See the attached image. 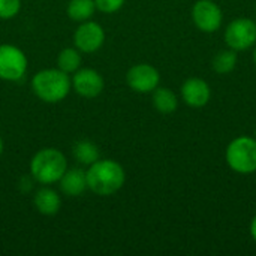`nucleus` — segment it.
<instances>
[{
    "label": "nucleus",
    "mask_w": 256,
    "mask_h": 256,
    "mask_svg": "<svg viewBox=\"0 0 256 256\" xmlns=\"http://www.w3.org/2000/svg\"><path fill=\"white\" fill-rule=\"evenodd\" d=\"M81 63H82L81 51L75 46L74 48L72 46L63 48L57 56V68L60 70L69 74V75L76 72L81 68Z\"/></svg>",
    "instance_id": "f3484780"
},
{
    "label": "nucleus",
    "mask_w": 256,
    "mask_h": 256,
    "mask_svg": "<svg viewBox=\"0 0 256 256\" xmlns=\"http://www.w3.org/2000/svg\"><path fill=\"white\" fill-rule=\"evenodd\" d=\"M94 12H96L94 0H69L68 8H66L68 16L76 22L92 20Z\"/></svg>",
    "instance_id": "dca6fc26"
},
{
    "label": "nucleus",
    "mask_w": 256,
    "mask_h": 256,
    "mask_svg": "<svg viewBox=\"0 0 256 256\" xmlns=\"http://www.w3.org/2000/svg\"><path fill=\"white\" fill-rule=\"evenodd\" d=\"M33 206L40 214L54 216L60 212L62 198L57 190H54L46 184H42V188H39L33 196Z\"/></svg>",
    "instance_id": "ddd939ff"
},
{
    "label": "nucleus",
    "mask_w": 256,
    "mask_h": 256,
    "mask_svg": "<svg viewBox=\"0 0 256 256\" xmlns=\"http://www.w3.org/2000/svg\"><path fill=\"white\" fill-rule=\"evenodd\" d=\"M3 140H2V136H0V156H2V153H3Z\"/></svg>",
    "instance_id": "4be33fe9"
},
{
    "label": "nucleus",
    "mask_w": 256,
    "mask_h": 256,
    "mask_svg": "<svg viewBox=\"0 0 256 256\" xmlns=\"http://www.w3.org/2000/svg\"><path fill=\"white\" fill-rule=\"evenodd\" d=\"M249 231H250V236H252L254 242L256 243V214L254 216V219L250 220V226H249Z\"/></svg>",
    "instance_id": "412c9836"
},
{
    "label": "nucleus",
    "mask_w": 256,
    "mask_h": 256,
    "mask_svg": "<svg viewBox=\"0 0 256 256\" xmlns=\"http://www.w3.org/2000/svg\"><path fill=\"white\" fill-rule=\"evenodd\" d=\"M255 138H256V132H255Z\"/></svg>",
    "instance_id": "b1692460"
},
{
    "label": "nucleus",
    "mask_w": 256,
    "mask_h": 256,
    "mask_svg": "<svg viewBox=\"0 0 256 256\" xmlns=\"http://www.w3.org/2000/svg\"><path fill=\"white\" fill-rule=\"evenodd\" d=\"M183 102L190 108H202L210 102L212 88L208 82L202 78L192 76L186 80L180 88Z\"/></svg>",
    "instance_id": "9b49d317"
},
{
    "label": "nucleus",
    "mask_w": 256,
    "mask_h": 256,
    "mask_svg": "<svg viewBox=\"0 0 256 256\" xmlns=\"http://www.w3.org/2000/svg\"><path fill=\"white\" fill-rule=\"evenodd\" d=\"M105 42V30L104 27L92 20L80 22L74 33V44L84 54H92L100 50Z\"/></svg>",
    "instance_id": "6e6552de"
},
{
    "label": "nucleus",
    "mask_w": 256,
    "mask_h": 256,
    "mask_svg": "<svg viewBox=\"0 0 256 256\" xmlns=\"http://www.w3.org/2000/svg\"><path fill=\"white\" fill-rule=\"evenodd\" d=\"M66 170V156L54 147L40 148L34 153V156L30 160V176L39 184L50 186L58 183Z\"/></svg>",
    "instance_id": "7ed1b4c3"
},
{
    "label": "nucleus",
    "mask_w": 256,
    "mask_h": 256,
    "mask_svg": "<svg viewBox=\"0 0 256 256\" xmlns=\"http://www.w3.org/2000/svg\"><path fill=\"white\" fill-rule=\"evenodd\" d=\"M126 82L129 88L136 93H152L160 82L159 70L148 63H138L134 64L126 74Z\"/></svg>",
    "instance_id": "1a4fd4ad"
},
{
    "label": "nucleus",
    "mask_w": 256,
    "mask_h": 256,
    "mask_svg": "<svg viewBox=\"0 0 256 256\" xmlns=\"http://www.w3.org/2000/svg\"><path fill=\"white\" fill-rule=\"evenodd\" d=\"M254 63H255V66H256V46H255V51H254Z\"/></svg>",
    "instance_id": "5701e85b"
},
{
    "label": "nucleus",
    "mask_w": 256,
    "mask_h": 256,
    "mask_svg": "<svg viewBox=\"0 0 256 256\" xmlns=\"http://www.w3.org/2000/svg\"><path fill=\"white\" fill-rule=\"evenodd\" d=\"M152 100H153V106L158 112L168 116L172 114L177 106H178V99L176 96V93L166 87H156L153 92Z\"/></svg>",
    "instance_id": "4468645a"
},
{
    "label": "nucleus",
    "mask_w": 256,
    "mask_h": 256,
    "mask_svg": "<svg viewBox=\"0 0 256 256\" xmlns=\"http://www.w3.org/2000/svg\"><path fill=\"white\" fill-rule=\"evenodd\" d=\"M238 57H237V51L228 48V50H220L216 52V56L212 60V68L216 74L219 75H226L231 74L236 66H237Z\"/></svg>",
    "instance_id": "a211bd4d"
},
{
    "label": "nucleus",
    "mask_w": 256,
    "mask_h": 256,
    "mask_svg": "<svg viewBox=\"0 0 256 256\" xmlns=\"http://www.w3.org/2000/svg\"><path fill=\"white\" fill-rule=\"evenodd\" d=\"M74 158L80 165L84 166H90L92 164H94L98 159H100V153L99 148L94 142L88 141V140H81L78 142H75L74 148H72Z\"/></svg>",
    "instance_id": "2eb2a0df"
},
{
    "label": "nucleus",
    "mask_w": 256,
    "mask_h": 256,
    "mask_svg": "<svg viewBox=\"0 0 256 256\" xmlns=\"http://www.w3.org/2000/svg\"><path fill=\"white\" fill-rule=\"evenodd\" d=\"M86 177L88 190L99 196L117 194L126 182L124 168L114 159H98L87 168Z\"/></svg>",
    "instance_id": "f257e3e1"
},
{
    "label": "nucleus",
    "mask_w": 256,
    "mask_h": 256,
    "mask_svg": "<svg viewBox=\"0 0 256 256\" xmlns=\"http://www.w3.org/2000/svg\"><path fill=\"white\" fill-rule=\"evenodd\" d=\"M27 56L24 51L10 44L0 45V80L20 81L27 70Z\"/></svg>",
    "instance_id": "39448f33"
},
{
    "label": "nucleus",
    "mask_w": 256,
    "mask_h": 256,
    "mask_svg": "<svg viewBox=\"0 0 256 256\" xmlns=\"http://www.w3.org/2000/svg\"><path fill=\"white\" fill-rule=\"evenodd\" d=\"M126 0H94L96 9L104 14H114L123 8Z\"/></svg>",
    "instance_id": "aec40b11"
},
{
    "label": "nucleus",
    "mask_w": 256,
    "mask_h": 256,
    "mask_svg": "<svg viewBox=\"0 0 256 256\" xmlns=\"http://www.w3.org/2000/svg\"><path fill=\"white\" fill-rule=\"evenodd\" d=\"M225 42L234 51H246L256 45V22L250 18H237L225 28Z\"/></svg>",
    "instance_id": "423d86ee"
},
{
    "label": "nucleus",
    "mask_w": 256,
    "mask_h": 256,
    "mask_svg": "<svg viewBox=\"0 0 256 256\" xmlns=\"http://www.w3.org/2000/svg\"><path fill=\"white\" fill-rule=\"evenodd\" d=\"M21 10V0H0V20H10Z\"/></svg>",
    "instance_id": "6ab92c4d"
},
{
    "label": "nucleus",
    "mask_w": 256,
    "mask_h": 256,
    "mask_svg": "<svg viewBox=\"0 0 256 256\" xmlns=\"http://www.w3.org/2000/svg\"><path fill=\"white\" fill-rule=\"evenodd\" d=\"M192 21L202 33H214L220 28L224 12L213 0H198L192 6Z\"/></svg>",
    "instance_id": "0eeeda50"
},
{
    "label": "nucleus",
    "mask_w": 256,
    "mask_h": 256,
    "mask_svg": "<svg viewBox=\"0 0 256 256\" xmlns=\"http://www.w3.org/2000/svg\"><path fill=\"white\" fill-rule=\"evenodd\" d=\"M58 184H60L62 194L70 198H76L88 189L86 171L80 166H74V168L68 166V170L58 180Z\"/></svg>",
    "instance_id": "f8f14e48"
},
{
    "label": "nucleus",
    "mask_w": 256,
    "mask_h": 256,
    "mask_svg": "<svg viewBox=\"0 0 256 256\" xmlns=\"http://www.w3.org/2000/svg\"><path fill=\"white\" fill-rule=\"evenodd\" d=\"M32 90L38 99L45 104H58L68 98L72 90L70 75L58 68L42 69L32 78Z\"/></svg>",
    "instance_id": "f03ea898"
},
{
    "label": "nucleus",
    "mask_w": 256,
    "mask_h": 256,
    "mask_svg": "<svg viewBox=\"0 0 256 256\" xmlns=\"http://www.w3.org/2000/svg\"><path fill=\"white\" fill-rule=\"evenodd\" d=\"M72 88L75 93L86 99L98 98L104 88H105V80L104 76L92 68H80L76 72L72 74Z\"/></svg>",
    "instance_id": "9d476101"
},
{
    "label": "nucleus",
    "mask_w": 256,
    "mask_h": 256,
    "mask_svg": "<svg viewBox=\"0 0 256 256\" xmlns=\"http://www.w3.org/2000/svg\"><path fill=\"white\" fill-rule=\"evenodd\" d=\"M225 160L228 166L240 176H249L256 172L255 136L240 135L234 138L225 150Z\"/></svg>",
    "instance_id": "20e7f679"
}]
</instances>
